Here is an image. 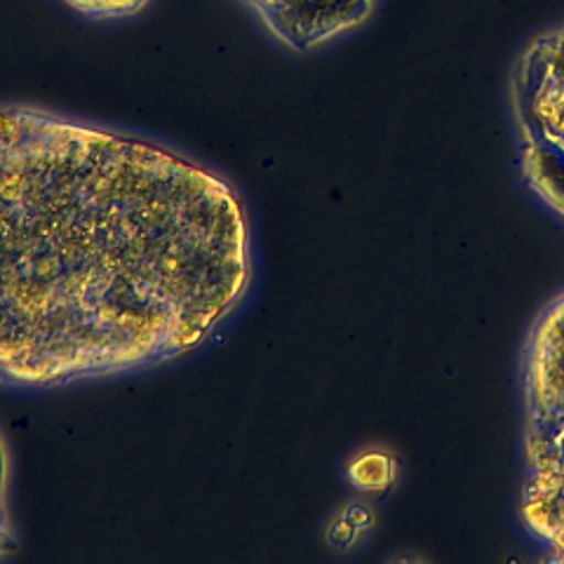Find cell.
<instances>
[{
    "instance_id": "7",
    "label": "cell",
    "mask_w": 564,
    "mask_h": 564,
    "mask_svg": "<svg viewBox=\"0 0 564 564\" xmlns=\"http://www.w3.org/2000/svg\"><path fill=\"white\" fill-rule=\"evenodd\" d=\"M391 478H393V464L391 458L383 454H365L356 458L352 466L348 468V480L365 491L383 489L388 482H391Z\"/></svg>"
},
{
    "instance_id": "1",
    "label": "cell",
    "mask_w": 564,
    "mask_h": 564,
    "mask_svg": "<svg viewBox=\"0 0 564 564\" xmlns=\"http://www.w3.org/2000/svg\"><path fill=\"white\" fill-rule=\"evenodd\" d=\"M254 275L250 209L221 172L149 134L0 101V388L188 358Z\"/></svg>"
},
{
    "instance_id": "2",
    "label": "cell",
    "mask_w": 564,
    "mask_h": 564,
    "mask_svg": "<svg viewBox=\"0 0 564 564\" xmlns=\"http://www.w3.org/2000/svg\"><path fill=\"white\" fill-rule=\"evenodd\" d=\"M529 468L564 464V299L551 308L529 346Z\"/></svg>"
},
{
    "instance_id": "5",
    "label": "cell",
    "mask_w": 564,
    "mask_h": 564,
    "mask_svg": "<svg viewBox=\"0 0 564 564\" xmlns=\"http://www.w3.org/2000/svg\"><path fill=\"white\" fill-rule=\"evenodd\" d=\"M62 3L90 22H122L149 8L151 0H62Z\"/></svg>"
},
{
    "instance_id": "4",
    "label": "cell",
    "mask_w": 564,
    "mask_h": 564,
    "mask_svg": "<svg viewBox=\"0 0 564 564\" xmlns=\"http://www.w3.org/2000/svg\"><path fill=\"white\" fill-rule=\"evenodd\" d=\"M522 506L529 529L564 557V464L541 473L532 470Z\"/></svg>"
},
{
    "instance_id": "6",
    "label": "cell",
    "mask_w": 564,
    "mask_h": 564,
    "mask_svg": "<svg viewBox=\"0 0 564 564\" xmlns=\"http://www.w3.org/2000/svg\"><path fill=\"white\" fill-rule=\"evenodd\" d=\"M10 449L3 433H0V560L10 557L17 551V545H20L10 518Z\"/></svg>"
},
{
    "instance_id": "3",
    "label": "cell",
    "mask_w": 564,
    "mask_h": 564,
    "mask_svg": "<svg viewBox=\"0 0 564 564\" xmlns=\"http://www.w3.org/2000/svg\"><path fill=\"white\" fill-rule=\"evenodd\" d=\"M273 39L294 52H311L358 29L377 0H240Z\"/></svg>"
}]
</instances>
